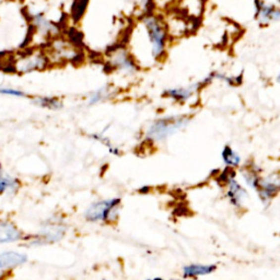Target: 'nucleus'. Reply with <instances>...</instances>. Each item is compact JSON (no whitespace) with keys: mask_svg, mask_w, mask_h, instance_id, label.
<instances>
[{"mask_svg":"<svg viewBox=\"0 0 280 280\" xmlns=\"http://www.w3.org/2000/svg\"><path fill=\"white\" fill-rule=\"evenodd\" d=\"M263 203H269L280 192V175L277 173L260 176L255 188Z\"/></svg>","mask_w":280,"mask_h":280,"instance_id":"39448f33","label":"nucleus"},{"mask_svg":"<svg viewBox=\"0 0 280 280\" xmlns=\"http://www.w3.org/2000/svg\"><path fill=\"white\" fill-rule=\"evenodd\" d=\"M213 77L209 75L207 78H205L203 81H199L195 84H191L189 87H176L168 89L163 93V97L168 98L177 103H187L189 100H192L195 94H196L200 89L206 84L213 82Z\"/></svg>","mask_w":280,"mask_h":280,"instance_id":"20e7f679","label":"nucleus"},{"mask_svg":"<svg viewBox=\"0 0 280 280\" xmlns=\"http://www.w3.org/2000/svg\"><path fill=\"white\" fill-rule=\"evenodd\" d=\"M276 80H277V82L280 84V71H279V73H278V76H277V78H276Z\"/></svg>","mask_w":280,"mask_h":280,"instance_id":"412c9836","label":"nucleus"},{"mask_svg":"<svg viewBox=\"0 0 280 280\" xmlns=\"http://www.w3.org/2000/svg\"><path fill=\"white\" fill-rule=\"evenodd\" d=\"M110 65L126 75H133L138 70V65L134 57L125 47H119L111 54Z\"/></svg>","mask_w":280,"mask_h":280,"instance_id":"423d86ee","label":"nucleus"},{"mask_svg":"<svg viewBox=\"0 0 280 280\" xmlns=\"http://www.w3.org/2000/svg\"><path fill=\"white\" fill-rule=\"evenodd\" d=\"M65 231L66 229L64 226L59 224H52L45 226L39 236V242H36L35 244H38V243L43 244V243H51L60 240L65 234Z\"/></svg>","mask_w":280,"mask_h":280,"instance_id":"f8f14e48","label":"nucleus"},{"mask_svg":"<svg viewBox=\"0 0 280 280\" xmlns=\"http://www.w3.org/2000/svg\"><path fill=\"white\" fill-rule=\"evenodd\" d=\"M23 239L22 232L8 220L0 219V243H12Z\"/></svg>","mask_w":280,"mask_h":280,"instance_id":"9d476101","label":"nucleus"},{"mask_svg":"<svg viewBox=\"0 0 280 280\" xmlns=\"http://www.w3.org/2000/svg\"><path fill=\"white\" fill-rule=\"evenodd\" d=\"M191 118L186 115L165 116L157 118L148 126L145 138L150 142H160L168 139V137L184 129L188 125Z\"/></svg>","mask_w":280,"mask_h":280,"instance_id":"f03ea898","label":"nucleus"},{"mask_svg":"<svg viewBox=\"0 0 280 280\" xmlns=\"http://www.w3.org/2000/svg\"><path fill=\"white\" fill-rule=\"evenodd\" d=\"M112 96V91L109 87H104L102 89L98 90V91L93 92L89 98V105H96L98 103H101L107 101Z\"/></svg>","mask_w":280,"mask_h":280,"instance_id":"f3484780","label":"nucleus"},{"mask_svg":"<svg viewBox=\"0 0 280 280\" xmlns=\"http://www.w3.org/2000/svg\"><path fill=\"white\" fill-rule=\"evenodd\" d=\"M17 69L20 72H31L36 69H42L46 66V58L43 55H33L28 56L26 58H22L20 61L17 62Z\"/></svg>","mask_w":280,"mask_h":280,"instance_id":"9b49d317","label":"nucleus"},{"mask_svg":"<svg viewBox=\"0 0 280 280\" xmlns=\"http://www.w3.org/2000/svg\"><path fill=\"white\" fill-rule=\"evenodd\" d=\"M34 103L39 107L47 109V110H59L62 108V103L59 100L56 98H50V97H41L34 99Z\"/></svg>","mask_w":280,"mask_h":280,"instance_id":"dca6fc26","label":"nucleus"},{"mask_svg":"<svg viewBox=\"0 0 280 280\" xmlns=\"http://www.w3.org/2000/svg\"><path fill=\"white\" fill-rule=\"evenodd\" d=\"M224 184L228 186V197L231 204L235 207H240L243 202L247 197V193L244 188L241 186V184L236 181L234 177L233 172H229L224 174Z\"/></svg>","mask_w":280,"mask_h":280,"instance_id":"6e6552de","label":"nucleus"},{"mask_svg":"<svg viewBox=\"0 0 280 280\" xmlns=\"http://www.w3.org/2000/svg\"><path fill=\"white\" fill-rule=\"evenodd\" d=\"M28 261L26 255L18 252H6L0 254V276L17 266L23 265Z\"/></svg>","mask_w":280,"mask_h":280,"instance_id":"1a4fd4ad","label":"nucleus"},{"mask_svg":"<svg viewBox=\"0 0 280 280\" xmlns=\"http://www.w3.org/2000/svg\"><path fill=\"white\" fill-rule=\"evenodd\" d=\"M276 1H277V2H279V3H280V0H276Z\"/></svg>","mask_w":280,"mask_h":280,"instance_id":"b1692460","label":"nucleus"},{"mask_svg":"<svg viewBox=\"0 0 280 280\" xmlns=\"http://www.w3.org/2000/svg\"><path fill=\"white\" fill-rule=\"evenodd\" d=\"M136 40L140 44V54L145 51L144 65H152L160 61L167 54L168 32L166 21L157 14H146L136 26ZM140 54L136 57V62Z\"/></svg>","mask_w":280,"mask_h":280,"instance_id":"f257e3e1","label":"nucleus"},{"mask_svg":"<svg viewBox=\"0 0 280 280\" xmlns=\"http://www.w3.org/2000/svg\"><path fill=\"white\" fill-rule=\"evenodd\" d=\"M33 23H34L36 28H38L39 31H41V32H43L45 34L47 32H53L52 30L55 29L54 24H52L51 22H49V21L45 19L43 13L35 14L33 17Z\"/></svg>","mask_w":280,"mask_h":280,"instance_id":"a211bd4d","label":"nucleus"},{"mask_svg":"<svg viewBox=\"0 0 280 280\" xmlns=\"http://www.w3.org/2000/svg\"><path fill=\"white\" fill-rule=\"evenodd\" d=\"M19 188V181L10 175L2 174L0 176V194L3 193H15Z\"/></svg>","mask_w":280,"mask_h":280,"instance_id":"2eb2a0df","label":"nucleus"},{"mask_svg":"<svg viewBox=\"0 0 280 280\" xmlns=\"http://www.w3.org/2000/svg\"><path fill=\"white\" fill-rule=\"evenodd\" d=\"M2 174H3L2 173V167H1V163H0V176H1Z\"/></svg>","mask_w":280,"mask_h":280,"instance_id":"4be33fe9","label":"nucleus"},{"mask_svg":"<svg viewBox=\"0 0 280 280\" xmlns=\"http://www.w3.org/2000/svg\"><path fill=\"white\" fill-rule=\"evenodd\" d=\"M120 205L119 198H112L100 200L92 204L87 209L84 217L91 223H99V221H114L118 217V207Z\"/></svg>","mask_w":280,"mask_h":280,"instance_id":"7ed1b4c3","label":"nucleus"},{"mask_svg":"<svg viewBox=\"0 0 280 280\" xmlns=\"http://www.w3.org/2000/svg\"><path fill=\"white\" fill-rule=\"evenodd\" d=\"M255 18L257 22L267 25L280 21V7L277 4L266 2L265 0H254Z\"/></svg>","mask_w":280,"mask_h":280,"instance_id":"0eeeda50","label":"nucleus"},{"mask_svg":"<svg viewBox=\"0 0 280 280\" xmlns=\"http://www.w3.org/2000/svg\"><path fill=\"white\" fill-rule=\"evenodd\" d=\"M148 280H163L161 278H155V279H148Z\"/></svg>","mask_w":280,"mask_h":280,"instance_id":"5701e85b","label":"nucleus"},{"mask_svg":"<svg viewBox=\"0 0 280 280\" xmlns=\"http://www.w3.org/2000/svg\"><path fill=\"white\" fill-rule=\"evenodd\" d=\"M216 271L215 265H200V264H194L184 267L183 275L184 277H198L209 275Z\"/></svg>","mask_w":280,"mask_h":280,"instance_id":"4468645a","label":"nucleus"},{"mask_svg":"<svg viewBox=\"0 0 280 280\" xmlns=\"http://www.w3.org/2000/svg\"><path fill=\"white\" fill-rule=\"evenodd\" d=\"M88 0H76L75 3L72 6V15L76 20L80 19L84 12V10L87 8Z\"/></svg>","mask_w":280,"mask_h":280,"instance_id":"6ab92c4d","label":"nucleus"},{"mask_svg":"<svg viewBox=\"0 0 280 280\" xmlns=\"http://www.w3.org/2000/svg\"><path fill=\"white\" fill-rule=\"evenodd\" d=\"M221 158H223V161L224 165L229 168H235L241 166L242 159H241L240 155L229 145L224 146L223 152H221Z\"/></svg>","mask_w":280,"mask_h":280,"instance_id":"ddd939ff","label":"nucleus"},{"mask_svg":"<svg viewBox=\"0 0 280 280\" xmlns=\"http://www.w3.org/2000/svg\"><path fill=\"white\" fill-rule=\"evenodd\" d=\"M0 94L10 96V97H17V98L26 97V94L23 91H20V90L12 89V88H0Z\"/></svg>","mask_w":280,"mask_h":280,"instance_id":"aec40b11","label":"nucleus"}]
</instances>
